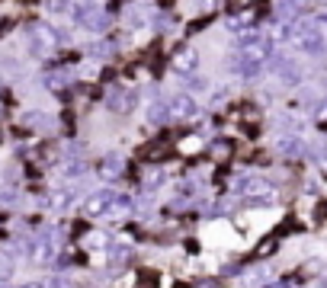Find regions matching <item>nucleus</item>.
<instances>
[{"label":"nucleus","mask_w":327,"mask_h":288,"mask_svg":"<svg viewBox=\"0 0 327 288\" xmlns=\"http://www.w3.org/2000/svg\"><path fill=\"white\" fill-rule=\"evenodd\" d=\"M289 45L295 48L298 58H318V54L327 52V32L314 19H295Z\"/></svg>","instance_id":"obj_1"},{"label":"nucleus","mask_w":327,"mask_h":288,"mask_svg":"<svg viewBox=\"0 0 327 288\" xmlns=\"http://www.w3.org/2000/svg\"><path fill=\"white\" fill-rule=\"evenodd\" d=\"M267 71L276 77L279 87H302L305 84V64L292 52H273V58L267 61Z\"/></svg>","instance_id":"obj_2"},{"label":"nucleus","mask_w":327,"mask_h":288,"mask_svg":"<svg viewBox=\"0 0 327 288\" xmlns=\"http://www.w3.org/2000/svg\"><path fill=\"white\" fill-rule=\"evenodd\" d=\"M26 45H29V52L36 54V58H48V54L58 48V42H55V26L29 23L26 26Z\"/></svg>","instance_id":"obj_3"},{"label":"nucleus","mask_w":327,"mask_h":288,"mask_svg":"<svg viewBox=\"0 0 327 288\" xmlns=\"http://www.w3.org/2000/svg\"><path fill=\"white\" fill-rule=\"evenodd\" d=\"M167 103H170V119H176V122H192V119H199V115H202L199 99L192 96V93H186V90L173 93Z\"/></svg>","instance_id":"obj_4"},{"label":"nucleus","mask_w":327,"mask_h":288,"mask_svg":"<svg viewBox=\"0 0 327 288\" xmlns=\"http://www.w3.org/2000/svg\"><path fill=\"white\" fill-rule=\"evenodd\" d=\"M170 71L176 77H190L199 71V52L196 48H180V52L170 54Z\"/></svg>","instance_id":"obj_5"},{"label":"nucleus","mask_w":327,"mask_h":288,"mask_svg":"<svg viewBox=\"0 0 327 288\" xmlns=\"http://www.w3.org/2000/svg\"><path fill=\"white\" fill-rule=\"evenodd\" d=\"M106 106H109V112L129 115L132 109L138 106V93H135V90H122V87H115V90L106 96Z\"/></svg>","instance_id":"obj_6"},{"label":"nucleus","mask_w":327,"mask_h":288,"mask_svg":"<svg viewBox=\"0 0 327 288\" xmlns=\"http://www.w3.org/2000/svg\"><path fill=\"white\" fill-rule=\"evenodd\" d=\"M115 196H119V192H113V189H99V192H93V196L87 198V215H96V218H103V215H113Z\"/></svg>","instance_id":"obj_7"},{"label":"nucleus","mask_w":327,"mask_h":288,"mask_svg":"<svg viewBox=\"0 0 327 288\" xmlns=\"http://www.w3.org/2000/svg\"><path fill=\"white\" fill-rule=\"evenodd\" d=\"M29 256L36 259V263H48V259L55 256V237L48 234V231H42V234H36L29 240Z\"/></svg>","instance_id":"obj_8"},{"label":"nucleus","mask_w":327,"mask_h":288,"mask_svg":"<svg viewBox=\"0 0 327 288\" xmlns=\"http://www.w3.org/2000/svg\"><path fill=\"white\" fill-rule=\"evenodd\" d=\"M145 122L148 125H167V122H173L170 119V103L167 99H151L148 109H145Z\"/></svg>","instance_id":"obj_9"},{"label":"nucleus","mask_w":327,"mask_h":288,"mask_svg":"<svg viewBox=\"0 0 327 288\" xmlns=\"http://www.w3.org/2000/svg\"><path fill=\"white\" fill-rule=\"evenodd\" d=\"M273 151L282 154V157H298V154H305V144L298 141L295 135H279L273 141Z\"/></svg>","instance_id":"obj_10"},{"label":"nucleus","mask_w":327,"mask_h":288,"mask_svg":"<svg viewBox=\"0 0 327 288\" xmlns=\"http://www.w3.org/2000/svg\"><path fill=\"white\" fill-rule=\"evenodd\" d=\"M99 176H106V180H115L122 173V154H106V157L99 160Z\"/></svg>","instance_id":"obj_11"},{"label":"nucleus","mask_w":327,"mask_h":288,"mask_svg":"<svg viewBox=\"0 0 327 288\" xmlns=\"http://www.w3.org/2000/svg\"><path fill=\"white\" fill-rule=\"evenodd\" d=\"M209 90H212V80H209L206 74H199V71H196V74L186 77V93L199 96V93H209Z\"/></svg>","instance_id":"obj_12"},{"label":"nucleus","mask_w":327,"mask_h":288,"mask_svg":"<svg viewBox=\"0 0 327 288\" xmlns=\"http://www.w3.org/2000/svg\"><path fill=\"white\" fill-rule=\"evenodd\" d=\"M74 0H45V13L48 16H68Z\"/></svg>","instance_id":"obj_13"},{"label":"nucleus","mask_w":327,"mask_h":288,"mask_svg":"<svg viewBox=\"0 0 327 288\" xmlns=\"http://www.w3.org/2000/svg\"><path fill=\"white\" fill-rule=\"evenodd\" d=\"M13 266H16L13 253H10V250H0V282H7L10 275H13Z\"/></svg>","instance_id":"obj_14"},{"label":"nucleus","mask_w":327,"mask_h":288,"mask_svg":"<svg viewBox=\"0 0 327 288\" xmlns=\"http://www.w3.org/2000/svg\"><path fill=\"white\" fill-rule=\"evenodd\" d=\"M154 26H157V32H176V19L170 13H157L154 16Z\"/></svg>","instance_id":"obj_15"},{"label":"nucleus","mask_w":327,"mask_h":288,"mask_svg":"<svg viewBox=\"0 0 327 288\" xmlns=\"http://www.w3.org/2000/svg\"><path fill=\"white\" fill-rule=\"evenodd\" d=\"M212 151H215V157H228L231 154V141H215Z\"/></svg>","instance_id":"obj_16"},{"label":"nucleus","mask_w":327,"mask_h":288,"mask_svg":"<svg viewBox=\"0 0 327 288\" xmlns=\"http://www.w3.org/2000/svg\"><path fill=\"white\" fill-rule=\"evenodd\" d=\"M311 19H314V23H318V26H321V29H324V32H327V10H318V13H314V16H311Z\"/></svg>","instance_id":"obj_17"},{"label":"nucleus","mask_w":327,"mask_h":288,"mask_svg":"<svg viewBox=\"0 0 327 288\" xmlns=\"http://www.w3.org/2000/svg\"><path fill=\"white\" fill-rule=\"evenodd\" d=\"M19 288H45V282H23Z\"/></svg>","instance_id":"obj_18"},{"label":"nucleus","mask_w":327,"mask_h":288,"mask_svg":"<svg viewBox=\"0 0 327 288\" xmlns=\"http://www.w3.org/2000/svg\"><path fill=\"white\" fill-rule=\"evenodd\" d=\"M314 288H327V282H318V285H314Z\"/></svg>","instance_id":"obj_19"}]
</instances>
